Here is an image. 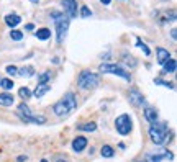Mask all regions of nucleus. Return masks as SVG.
Wrapping results in <instances>:
<instances>
[{
	"label": "nucleus",
	"instance_id": "27",
	"mask_svg": "<svg viewBox=\"0 0 177 162\" xmlns=\"http://www.w3.org/2000/svg\"><path fill=\"white\" fill-rule=\"evenodd\" d=\"M80 17L82 18H88V17H92V10L88 8V7H80Z\"/></svg>",
	"mask_w": 177,
	"mask_h": 162
},
{
	"label": "nucleus",
	"instance_id": "6",
	"mask_svg": "<svg viewBox=\"0 0 177 162\" xmlns=\"http://www.w3.org/2000/svg\"><path fill=\"white\" fill-rule=\"evenodd\" d=\"M99 69H100V72H103V74H115V76L123 77L125 80L131 82V76L126 72V69H123L121 65H118V64H102Z\"/></svg>",
	"mask_w": 177,
	"mask_h": 162
},
{
	"label": "nucleus",
	"instance_id": "8",
	"mask_svg": "<svg viewBox=\"0 0 177 162\" xmlns=\"http://www.w3.org/2000/svg\"><path fill=\"white\" fill-rule=\"evenodd\" d=\"M172 159H174L172 152H169L167 149L161 147V149H158V152L148 154L146 159H144L143 162H161V160H172Z\"/></svg>",
	"mask_w": 177,
	"mask_h": 162
},
{
	"label": "nucleus",
	"instance_id": "13",
	"mask_svg": "<svg viewBox=\"0 0 177 162\" xmlns=\"http://www.w3.org/2000/svg\"><path fill=\"white\" fill-rule=\"evenodd\" d=\"M51 90V85L49 84H38V87H36V90H35V97L36 98H41L44 93H48Z\"/></svg>",
	"mask_w": 177,
	"mask_h": 162
},
{
	"label": "nucleus",
	"instance_id": "24",
	"mask_svg": "<svg viewBox=\"0 0 177 162\" xmlns=\"http://www.w3.org/2000/svg\"><path fill=\"white\" fill-rule=\"evenodd\" d=\"M0 87L5 88V90H12V88H13V82L10 79H0Z\"/></svg>",
	"mask_w": 177,
	"mask_h": 162
},
{
	"label": "nucleus",
	"instance_id": "17",
	"mask_svg": "<svg viewBox=\"0 0 177 162\" xmlns=\"http://www.w3.org/2000/svg\"><path fill=\"white\" fill-rule=\"evenodd\" d=\"M162 65H164V72L166 74H169V72H175V67H177V64H175V59H172V57H169L167 59V61L164 62V64H162Z\"/></svg>",
	"mask_w": 177,
	"mask_h": 162
},
{
	"label": "nucleus",
	"instance_id": "31",
	"mask_svg": "<svg viewBox=\"0 0 177 162\" xmlns=\"http://www.w3.org/2000/svg\"><path fill=\"white\" fill-rule=\"evenodd\" d=\"M171 36H172V39L175 41V38H177V31H175V28H172V29H171Z\"/></svg>",
	"mask_w": 177,
	"mask_h": 162
},
{
	"label": "nucleus",
	"instance_id": "34",
	"mask_svg": "<svg viewBox=\"0 0 177 162\" xmlns=\"http://www.w3.org/2000/svg\"><path fill=\"white\" fill-rule=\"evenodd\" d=\"M25 160H26V157H23V156L18 157V162H25Z\"/></svg>",
	"mask_w": 177,
	"mask_h": 162
},
{
	"label": "nucleus",
	"instance_id": "32",
	"mask_svg": "<svg viewBox=\"0 0 177 162\" xmlns=\"http://www.w3.org/2000/svg\"><path fill=\"white\" fill-rule=\"evenodd\" d=\"M25 28H26V29H30V31H31V29H35V25H33V23H28V25H26Z\"/></svg>",
	"mask_w": 177,
	"mask_h": 162
},
{
	"label": "nucleus",
	"instance_id": "28",
	"mask_svg": "<svg viewBox=\"0 0 177 162\" xmlns=\"http://www.w3.org/2000/svg\"><path fill=\"white\" fill-rule=\"evenodd\" d=\"M10 36H12V39H15V41H20L21 38H23V33H21L20 29H12Z\"/></svg>",
	"mask_w": 177,
	"mask_h": 162
},
{
	"label": "nucleus",
	"instance_id": "37",
	"mask_svg": "<svg viewBox=\"0 0 177 162\" xmlns=\"http://www.w3.org/2000/svg\"><path fill=\"white\" fill-rule=\"evenodd\" d=\"M57 162H66V160H57Z\"/></svg>",
	"mask_w": 177,
	"mask_h": 162
},
{
	"label": "nucleus",
	"instance_id": "5",
	"mask_svg": "<svg viewBox=\"0 0 177 162\" xmlns=\"http://www.w3.org/2000/svg\"><path fill=\"white\" fill-rule=\"evenodd\" d=\"M115 128L118 131V134H121V136H128L131 129H133V120H131V116L126 115V113H123L120 115L115 120Z\"/></svg>",
	"mask_w": 177,
	"mask_h": 162
},
{
	"label": "nucleus",
	"instance_id": "2",
	"mask_svg": "<svg viewBox=\"0 0 177 162\" xmlns=\"http://www.w3.org/2000/svg\"><path fill=\"white\" fill-rule=\"evenodd\" d=\"M169 138V129H167V123L161 121V123H153L149 128V139L154 144H162Z\"/></svg>",
	"mask_w": 177,
	"mask_h": 162
},
{
	"label": "nucleus",
	"instance_id": "3",
	"mask_svg": "<svg viewBox=\"0 0 177 162\" xmlns=\"http://www.w3.org/2000/svg\"><path fill=\"white\" fill-rule=\"evenodd\" d=\"M77 84H79L80 88H84V90H92V88H95V87L100 84V77H99L95 72L82 71V72L79 74Z\"/></svg>",
	"mask_w": 177,
	"mask_h": 162
},
{
	"label": "nucleus",
	"instance_id": "38",
	"mask_svg": "<svg viewBox=\"0 0 177 162\" xmlns=\"http://www.w3.org/2000/svg\"><path fill=\"white\" fill-rule=\"evenodd\" d=\"M136 162H139V160H136Z\"/></svg>",
	"mask_w": 177,
	"mask_h": 162
},
{
	"label": "nucleus",
	"instance_id": "4",
	"mask_svg": "<svg viewBox=\"0 0 177 162\" xmlns=\"http://www.w3.org/2000/svg\"><path fill=\"white\" fill-rule=\"evenodd\" d=\"M18 116L23 121H26V123H35V124L46 123V118H44V116H35L26 103H20V105H18Z\"/></svg>",
	"mask_w": 177,
	"mask_h": 162
},
{
	"label": "nucleus",
	"instance_id": "14",
	"mask_svg": "<svg viewBox=\"0 0 177 162\" xmlns=\"http://www.w3.org/2000/svg\"><path fill=\"white\" fill-rule=\"evenodd\" d=\"M13 102H15L13 95H10V93H0V105H2V107H12Z\"/></svg>",
	"mask_w": 177,
	"mask_h": 162
},
{
	"label": "nucleus",
	"instance_id": "12",
	"mask_svg": "<svg viewBox=\"0 0 177 162\" xmlns=\"http://www.w3.org/2000/svg\"><path fill=\"white\" fill-rule=\"evenodd\" d=\"M144 118H146V121L151 123V124L156 123V121H158V110L153 108V107L144 108Z\"/></svg>",
	"mask_w": 177,
	"mask_h": 162
},
{
	"label": "nucleus",
	"instance_id": "19",
	"mask_svg": "<svg viewBox=\"0 0 177 162\" xmlns=\"http://www.w3.org/2000/svg\"><path fill=\"white\" fill-rule=\"evenodd\" d=\"M35 74V69L31 67V65H26V67H21L20 71H18V76H21V77H31Z\"/></svg>",
	"mask_w": 177,
	"mask_h": 162
},
{
	"label": "nucleus",
	"instance_id": "16",
	"mask_svg": "<svg viewBox=\"0 0 177 162\" xmlns=\"http://www.w3.org/2000/svg\"><path fill=\"white\" fill-rule=\"evenodd\" d=\"M20 21H21V18L18 17V15H7L5 17V23L10 28H15L17 25H20Z\"/></svg>",
	"mask_w": 177,
	"mask_h": 162
},
{
	"label": "nucleus",
	"instance_id": "29",
	"mask_svg": "<svg viewBox=\"0 0 177 162\" xmlns=\"http://www.w3.org/2000/svg\"><path fill=\"white\" fill-rule=\"evenodd\" d=\"M154 84H156V85H164V87H169V88H174V84H169V82H166V80H161V79H156V80H154Z\"/></svg>",
	"mask_w": 177,
	"mask_h": 162
},
{
	"label": "nucleus",
	"instance_id": "10",
	"mask_svg": "<svg viewBox=\"0 0 177 162\" xmlns=\"http://www.w3.org/2000/svg\"><path fill=\"white\" fill-rule=\"evenodd\" d=\"M64 3V12L69 15L71 18H76L77 17V3L76 0H62Z\"/></svg>",
	"mask_w": 177,
	"mask_h": 162
},
{
	"label": "nucleus",
	"instance_id": "35",
	"mask_svg": "<svg viewBox=\"0 0 177 162\" xmlns=\"http://www.w3.org/2000/svg\"><path fill=\"white\" fill-rule=\"evenodd\" d=\"M31 2H33V3H38V2H40V0H31Z\"/></svg>",
	"mask_w": 177,
	"mask_h": 162
},
{
	"label": "nucleus",
	"instance_id": "18",
	"mask_svg": "<svg viewBox=\"0 0 177 162\" xmlns=\"http://www.w3.org/2000/svg\"><path fill=\"white\" fill-rule=\"evenodd\" d=\"M36 36H38V39H49L51 38V29L48 28H41L36 31Z\"/></svg>",
	"mask_w": 177,
	"mask_h": 162
},
{
	"label": "nucleus",
	"instance_id": "21",
	"mask_svg": "<svg viewBox=\"0 0 177 162\" xmlns=\"http://www.w3.org/2000/svg\"><path fill=\"white\" fill-rule=\"evenodd\" d=\"M100 154H102L103 157H113L115 151H113V147H110V146H103L102 149H100Z\"/></svg>",
	"mask_w": 177,
	"mask_h": 162
},
{
	"label": "nucleus",
	"instance_id": "26",
	"mask_svg": "<svg viewBox=\"0 0 177 162\" xmlns=\"http://www.w3.org/2000/svg\"><path fill=\"white\" fill-rule=\"evenodd\" d=\"M51 79V72H43L38 76V84H48Z\"/></svg>",
	"mask_w": 177,
	"mask_h": 162
},
{
	"label": "nucleus",
	"instance_id": "11",
	"mask_svg": "<svg viewBox=\"0 0 177 162\" xmlns=\"http://www.w3.org/2000/svg\"><path fill=\"white\" fill-rule=\"evenodd\" d=\"M85 147H87V138H84V136H77L72 141V149L76 152H82Z\"/></svg>",
	"mask_w": 177,
	"mask_h": 162
},
{
	"label": "nucleus",
	"instance_id": "9",
	"mask_svg": "<svg viewBox=\"0 0 177 162\" xmlns=\"http://www.w3.org/2000/svg\"><path fill=\"white\" fill-rule=\"evenodd\" d=\"M128 95H130V102H131L135 107H143L144 103H146L144 97H143V95H141V93H139V92L136 90V88H131Z\"/></svg>",
	"mask_w": 177,
	"mask_h": 162
},
{
	"label": "nucleus",
	"instance_id": "23",
	"mask_svg": "<svg viewBox=\"0 0 177 162\" xmlns=\"http://www.w3.org/2000/svg\"><path fill=\"white\" fill-rule=\"evenodd\" d=\"M18 95H20V97L23 98V100H28L30 97H31V92H30L28 87H21L20 90H18Z\"/></svg>",
	"mask_w": 177,
	"mask_h": 162
},
{
	"label": "nucleus",
	"instance_id": "22",
	"mask_svg": "<svg viewBox=\"0 0 177 162\" xmlns=\"http://www.w3.org/2000/svg\"><path fill=\"white\" fill-rule=\"evenodd\" d=\"M121 59H123V62H125V65H126V67H136V59H133V57H128L126 54H123L121 56Z\"/></svg>",
	"mask_w": 177,
	"mask_h": 162
},
{
	"label": "nucleus",
	"instance_id": "25",
	"mask_svg": "<svg viewBox=\"0 0 177 162\" xmlns=\"http://www.w3.org/2000/svg\"><path fill=\"white\" fill-rule=\"evenodd\" d=\"M136 46H138L139 49H143V53H144L146 56H149V54H151V51H149V48H148V46H146V44H144V43L141 41V38H136Z\"/></svg>",
	"mask_w": 177,
	"mask_h": 162
},
{
	"label": "nucleus",
	"instance_id": "20",
	"mask_svg": "<svg viewBox=\"0 0 177 162\" xmlns=\"http://www.w3.org/2000/svg\"><path fill=\"white\" fill-rule=\"evenodd\" d=\"M77 129H79V131H88V133H90V131H95V129H97V124H95L94 121H90V123H85V124H79Z\"/></svg>",
	"mask_w": 177,
	"mask_h": 162
},
{
	"label": "nucleus",
	"instance_id": "33",
	"mask_svg": "<svg viewBox=\"0 0 177 162\" xmlns=\"http://www.w3.org/2000/svg\"><path fill=\"white\" fill-rule=\"evenodd\" d=\"M100 2H102V3H103V5H108V3H110V2H112V0H100Z\"/></svg>",
	"mask_w": 177,
	"mask_h": 162
},
{
	"label": "nucleus",
	"instance_id": "36",
	"mask_svg": "<svg viewBox=\"0 0 177 162\" xmlns=\"http://www.w3.org/2000/svg\"><path fill=\"white\" fill-rule=\"evenodd\" d=\"M41 162H48V160H46V159H43V160H41Z\"/></svg>",
	"mask_w": 177,
	"mask_h": 162
},
{
	"label": "nucleus",
	"instance_id": "30",
	"mask_svg": "<svg viewBox=\"0 0 177 162\" xmlns=\"http://www.w3.org/2000/svg\"><path fill=\"white\" fill-rule=\"evenodd\" d=\"M7 74H10V76H17L18 69L15 67V65H7Z\"/></svg>",
	"mask_w": 177,
	"mask_h": 162
},
{
	"label": "nucleus",
	"instance_id": "1",
	"mask_svg": "<svg viewBox=\"0 0 177 162\" xmlns=\"http://www.w3.org/2000/svg\"><path fill=\"white\" fill-rule=\"evenodd\" d=\"M76 107H77V98H76V95H74V93L69 92V93H66L59 102L54 103L53 112L56 113V116L64 118V116H67Z\"/></svg>",
	"mask_w": 177,
	"mask_h": 162
},
{
	"label": "nucleus",
	"instance_id": "7",
	"mask_svg": "<svg viewBox=\"0 0 177 162\" xmlns=\"http://www.w3.org/2000/svg\"><path fill=\"white\" fill-rule=\"evenodd\" d=\"M54 23H56V33H57V43H62L66 34H67V29H69V20L61 13L57 18H54Z\"/></svg>",
	"mask_w": 177,
	"mask_h": 162
},
{
	"label": "nucleus",
	"instance_id": "15",
	"mask_svg": "<svg viewBox=\"0 0 177 162\" xmlns=\"http://www.w3.org/2000/svg\"><path fill=\"white\" fill-rule=\"evenodd\" d=\"M158 62L159 64H164L169 57H171V54H169V51L167 49H164V48H158Z\"/></svg>",
	"mask_w": 177,
	"mask_h": 162
}]
</instances>
